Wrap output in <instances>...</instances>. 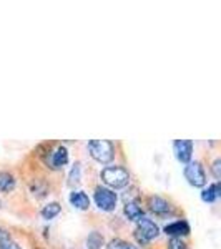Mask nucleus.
I'll list each match as a JSON object with an SVG mask.
<instances>
[{
    "label": "nucleus",
    "instance_id": "f3484780",
    "mask_svg": "<svg viewBox=\"0 0 221 249\" xmlns=\"http://www.w3.org/2000/svg\"><path fill=\"white\" fill-rule=\"evenodd\" d=\"M168 249H188V248H186V244H184L182 239L173 238L170 241V244H168Z\"/></svg>",
    "mask_w": 221,
    "mask_h": 249
},
{
    "label": "nucleus",
    "instance_id": "f8f14e48",
    "mask_svg": "<svg viewBox=\"0 0 221 249\" xmlns=\"http://www.w3.org/2000/svg\"><path fill=\"white\" fill-rule=\"evenodd\" d=\"M15 188V179L10 173L2 171L0 173V190L2 191H12Z\"/></svg>",
    "mask_w": 221,
    "mask_h": 249
},
{
    "label": "nucleus",
    "instance_id": "4468645a",
    "mask_svg": "<svg viewBox=\"0 0 221 249\" xmlns=\"http://www.w3.org/2000/svg\"><path fill=\"white\" fill-rule=\"evenodd\" d=\"M58 213H60V204L58 203H50L42 210V216L45 219H52V218H55Z\"/></svg>",
    "mask_w": 221,
    "mask_h": 249
},
{
    "label": "nucleus",
    "instance_id": "f257e3e1",
    "mask_svg": "<svg viewBox=\"0 0 221 249\" xmlns=\"http://www.w3.org/2000/svg\"><path fill=\"white\" fill-rule=\"evenodd\" d=\"M88 151H90L92 158L100 163H110L113 160V144L108 140H92L88 143Z\"/></svg>",
    "mask_w": 221,
    "mask_h": 249
},
{
    "label": "nucleus",
    "instance_id": "9d476101",
    "mask_svg": "<svg viewBox=\"0 0 221 249\" xmlns=\"http://www.w3.org/2000/svg\"><path fill=\"white\" fill-rule=\"evenodd\" d=\"M125 214L130 221H140L143 216V210L138 206V203H127L125 204Z\"/></svg>",
    "mask_w": 221,
    "mask_h": 249
},
{
    "label": "nucleus",
    "instance_id": "7ed1b4c3",
    "mask_svg": "<svg viewBox=\"0 0 221 249\" xmlns=\"http://www.w3.org/2000/svg\"><path fill=\"white\" fill-rule=\"evenodd\" d=\"M158 234H160L158 226H156L151 219L143 218V219L138 221V226H136V230H135V238L140 244L150 243V241L155 239Z\"/></svg>",
    "mask_w": 221,
    "mask_h": 249
},
{
    "label": "nucleus",
    "instance_id": "ddd939ff",
    "mask_svg": "<svg viewBox=\"0 0 221 249\" xmlns=\"http://www.w3.org/2000/svg\"><path fill=\"white\" fill-rule=\"evenodd\" d=\"M202 198H203V201H208V203L216 201V199L220 198V186H218V183L211 184L208 190H204L202 193Z\"/></svg>",
    "mask_w": 221,
    "mask_h": 249
},
{
    "label": "nucleus",
    "instance_id": "f03ea898",
    "mask_svg": "<svg viewBox=\"0 0 221 249\" xmlns=\"http://www.w3.org/2000/svg\"><path fill=\"white\" fill-rule=\"evenodd\" d=\"M102 179L111 188H123L128 184L130 175H128V171L123 170V168L111 166V168H105V170L102 171Z\"/></svg>",
    "mask_w": 221,
    "mask_h": 249
},
{
    "label": "nucleus",
    "instance_id": "1a4fd4ad",
    "mask_svg": "<svg viewBox=\"0 0 221 249\" xmlns=\"http://www.w3.org/2000/svg\"><path fill=\"white\" fill-rule=\"evenodd\" d=\"M150 210L156 213V214H165V213L170 211V204H168V201H165L163 198H160V196H151Z\"/></svg>",
    "mask_w": 221,
    "mask_h": 249
},
{
    "label": "nucleus",
    "instance_id": "aec40b11",
    "mask_svg": "<svg viewBox=\"0 0 221 249\" xmlns=\"http://www.w3.org/2000/svg\"><path fill=\"white\" fill-rule=\"evenodd\" d=\"M213 175H215L216 179L221 178V161L220 160H216V161L213 163Z\"/></svg>",
    "mask_w": 221,
    "mask_h": 249
},
{
    "label": "nucleus",
    "instance_id": "a211bd4d",
    "mask_svg": "<svg viewBox=\"0 0 221 249\" xmlns=\"http://www.w3.org/2000/svg\"><path fill=\"white\" fill-rule=\"evenodd\" d=\"M78 181H80V164H75V168L72 170V175H70V184L78 183Z\"/></svg>",
    "mask_w": 221,
    "mask_h": 249
},
{
    "label": "nucleus",
    "instance_id": "6e6552de",
    "mask_svg": "<svg viewBox=\"0 0 221 249\" xmlns=\"http://www.w3.org/2000/svg\"><path fill=\"white\" fill-rule=\"evenodd\" d=\"M70 203H72V206H75L77 210H87V208L90 206V199H88V196L83 191L72 193Z\"/></svg>",
    "mask_w": 221,
    "mask_h": 249
},
{
    "label": "nucleus",
    "instance_id": "39448f33",
    "mask_svg": "<svg viewBox=\"0 0 221 249\" xmlns=\"http://www.w3.org/2000/svg\"><path fill=\"white\" fill-rule=\"evenodd\" d=\"M95 203L100 210L103 211H113L116 204V195L107 188H96L95 191Z\"/></svg>",
    "mask_w": 221,
    "mask_h": 249
},
{
    "label": "nucleus",
    "instance_id": "20e7f679",
    "mask_svg": "<svg viewBox=\"0 0 221 249\" xmlns=\"http://www.w3.org/2000/svg\"><path fill=\"white\" fill-rule=\"evenodd\" d=\"M184 178L196 188H202L206 183V175H204L203 166L200 163H188L186 168H184Z\"/></svg>",
    "mask_w": 221,
    "mask_h": 249
},
{
    "label": "nucleus",
    "instance_id": "2eb2a0df",
    "mask_svg": "<svg viewBox=\"0 0 221 249\" xmlns=\"http://www.w3.org/2000/svg\"><path fill=\"white\" fill-rule=\"evenodd\" d=\"M103 244V236L98 234V232H92L87 239V246L88 249H98Z\"/></svg>",
    "mask_w": 221,
    "mask_h": 249
},
{
    "label": "nucleus",
    "instance_id": "423d86ee",
    "mask_svg": "<svg viewBox=\"0 0 221 249\" xmlns=\"http://www.w3.org/2000/svg\"><path fill=\"white\" fill-rule=\"evenodd\" d=\"M175 148V155L180 161L188 163L191 160V153H193V142L191 140H178L173 144Z\"/></svg>",
    "mask_w": 221,
    "mask_h": 249
},
{
    "label": "nucleus",
    "instance_id": "dca6fc26",
    "mask_svg": "<svg viewBox=\"0 0 221 249\" xmlns=\"http://www.w3.org/2000/svg\"><path fill=\"white\" fill-rule=\"evenodd\" d=\"M107 249H133V248H131L128 243H125V241H122V239H113L107 246Z\"/></svg>",
    "mask_w": 221,
    "mask_h": 249
},
{
    "label": "nucleus",
    "instance_id": "412c9836",
    "mask_svg": "<svg viewBox=\"0 0 221 249\" xmlns=\"http://www.w3.org/2000/svg\"><path fill=\"white\" fill-rule=\"evenodd\" d=\"M2 249H20L18 244H15V243H12V241H9L7 244H3Z\"/></svg>",
    "mask_w": 221,
    "mask_h": 249
},
{
    "label": "nucleus",
    "instance_id": "6ab92c4d",
    "mask_svg": "<svg viewBox=\"0 0 221 249\" xmlns=\"http://www.w3.org/2000/svg\"><path fill=\"white\" fill-rule=\"evenodd\" d=\"M10 241V234H9V231H5V230H2L0 228V248L3 246V244H7Z\"/></svg>",
    "mask_w": 221,
    "mask_h": 249
},
{
    "label": "nucleus",
    "instance_id": "9b49d317",
    "mask_svg": "<svg viewBox=\"0 0 221 249\" xmlns=\"http://www.w3.org/2000/svg\"><path fill=\"white\" fill-rule=\"evenodd\" d=\"M67 161H68L67 148H63V146L57 148V151H55L54 156H52V164H54V168H62Z\"/></svg>",
    "mask_w": 221,
    "mask_h": 249
},
{
    "label": "nucleus",
    "instance_id": "0eeeda50",
    "mask_svg": "<svg viewBox=\"0 0 221 249\" xmlns=\"http://www.w3.org/2000/svg\"><path fill=\"white\" fill-rule=\"evenodd\" d=\"M165 232L168 236H186L190 234V226L184 221H176V223H171L168 226H165Z\"/></svg>",
    "mask_w": 221,
    "mask_h": 249
}]
</instances>
